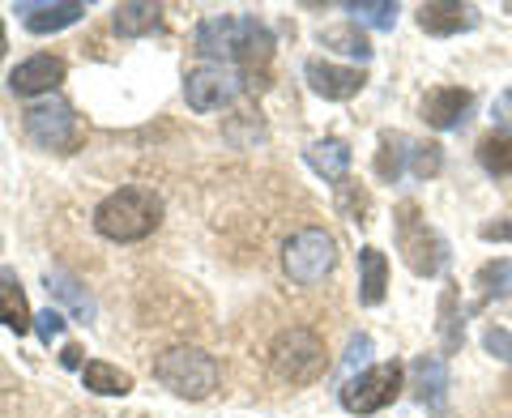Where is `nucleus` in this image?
<instances>
[{
    "mask_svg": "<svg viewBox=\"0 0 512 418\" xmlns=\"http://www.w3.org/2000/svg\"><path fill=\"white\" fill-rule=\"evenodd\" d=\"M483 346H487V355H495V359L512 363V329H504V325H491V329L483 333Z\"/></svg>",
    "mask_w": 512,
    "mask_h": 418,
    "instance_id": "28",
    "label": "nucleus"
},
{
    "mask_svg": "<svg viewBox=\"0 0 512 418\" xmlns=\"http://www.w3.org/2000/svg\"><path fill=\"white\" fill-rule=\"evenodd\" d=\"M478 163L487 175H512V128H495L478 141Z\"/></svg>",
    "mask_w": 512,
    "mask_h": 418,
    "instance_id": "22",
    "label": "nucleus"
},
{
    "mask_svg": "<svg viewBox=\"0 0 512 418\" xmlns=\"http://www.w3.org/2000/svg\"><path fill=\"white\" fill-rule=\"evenodd\" d=\"M244 90H252V73L239 77L231 69H222V64H205V69H192L188 82H184V99L192 111H218L235 103Z\"/></svg>",
    "mask_w": 512,
    "mask_h": 418,
    "instance_id": "9",
    "label": "nucleus"
},
{
    "mask_svg": "<svg viewBox=\"0 0 512 418\" xmlns=\"http://www.w3.org/2000/svg\"><path fill=\"white\" fill-rule=\"evenodd\" d=\"M384 286H389V261H384V252L367 244L359 252V299L367 308H376L384 299Z\"/></svg>",
    "mask_w": 512,
    "mask_h": 418,
    "instance_id": "19",
    "label": "nucleus"
},
{
    "mask_svg": "<svg viewBox=\"0 0 512 418\" xmlns=\"http://www.w3.org/2000/svg\"><path fill=\"white\" fill-rule=\"evenodd\" d=\"M82 384L90 393H99V397H124V393H133V376L120 372L116 363H103V359H90L82 367Z\"/></svg>",
    "mask_w": 512,
    "mask_h": 418,
    "instance_id": "20",
    "label": "nucleus"
},
{
    "mask_svg": "<svg viewBox=\"0 0 512 418\" xmlns=\"http://www.w3.org/2000/svg\"><path fill=\"white\" fill-rule=\"evenodd\" d=\"M350 13H355V26H372V30H393L397 22L393 0H359V5H350Z\"/></svg>",
    "mask_w": 512,
    "mask_h": 418,
    "instance_id": "26",
    "label": "nucleus"
},
{
    "mask_svg": "<svg viewBox=\"0 0 512 418\" xmlns=\"http://www.w3.org/2000/svg\"><path fill=\"white\" fill-rule=\"evenodd\" d=\"M60 363H64V367H77V363H82V346H64Z\"/></svg>",
    "mask_w": 512,
    "mask_h": 418,
    "instance_id": "33",
    "label": "nucleus"
},
{
    "mask_svg": "<svg viewBox=\"0 0 512 418\" xmlns=\"http://www.w3.org/2000/svg\"><path fill=\"white\" fill-rule=\"evenodd\" d=\"M444 167V150L436 146V141H419V146L410 150V171L419 175V180H431V175H440Z\"/></svg>",
    "mask_w": 512,
    "mask_h": 418,
    "instance_id": "27",
    "label": "nucleus"
},
{
    "mask_svg": "<svg viewBox=\"0 0 512 418\" xmlns=\"http://www.w3.org/2000/svg\"><path fill=\"white\" fill-rule=\"evenodd\" d=\"M26 137L35 141V146H43V150L69 154L77 141H82V124H77L73 107L64 99H47V103L26 107Z\"/></svg>",
    "mask_w": 512,
    "mask_h": 418,
    "instance_id": "8",
    "label": "nucleus"
},
{
    "mask_svg": "<svg viewBox=\"0 0 512 418\" xmlns=\"http://www.w3.org/2000/svg\"><path fill=\"white\" fill-rule=\"evenodd\" d=\"M269 367H274L286 384H312V380L325 376V367H329L325 342L303 325L282 329L274 337V346H269Z\"/></svg>",
    "mask_w": 512,
    "mask_h": 418,
    "instance_id": "4",
    "label": "nucleus"
},
{
    "mask_svg": "<svg viewBox=\"0 0 512 418\" xmlns=\"http://www.w3.org/2000/svg\"><path fill=\"white\" fill-rule=\"evenodd\" d=\"M491 120L500 124V128H512V90H504L500 99L491 103Z\"/></svg>",
    "mask_w": 512,
    "mask_h": 418,
    "instance_id": "31",
    "label": "nucleus"
},
{
    "mask_svg": "<svg viewBox=\"0 0 512 418\" xmlns=\"http://www.w3.org/2000/svg\"><path fill=\"white\" fill-rule=\"evenodd\" d=\"M308 167L316 175H325L329 184H342L346 180V171H350V146L338 137H325V141H316V146H308Z\"/></svg>",
    "mask_w": 512,
    "mask_h": 418,
    "instance_id": "18",
    "label": "nucleus"
},
{
    "mask_svg": "<svg viewBox=\"0 0 512 418\" xmlns=\"http://www.w3.org/2000/svg\"><path fill=\"white\" fill-rule=\"evenodd\" d=\"M333 261H338V244H333V235L320 231V227L291 235L282 248V269L295 286H316L333 269Z\"/></svg>",
    "mask_w": 512,
    "mask_h": 418,
    "instance_id": "6",
    "label": "nucleus"
},
{
    "mask_svg": "<svg viewBox=\"0 0 512 418\" xmlns=\"http://www.w3.org/2000/svg\"><path fill=\"white\" fill-rule=\"evenodd\" d=\"M158 222H163V201L150 188H120L94 209V231L116 244H137V239L154 235Z\"/></svg>",
    "mask_w": 512,
    "mask_h": 418,
    "instance_id": "2",
    "label": "nucleus"
},
{
    "mask_svg": "<svg viewBox=\"0 0 512 418\" xmlns=\"http://www.w3.org/2000/svg\"><path fill=\"white\" fill-rule=\"evenodd\" d=\"M154 380L175 397L201 401L218 389V359L205 355L201 346H171L154 359Z\"/></svg>",
    "mask_w": 512,
    "mask_h": 418,
    "instance_id": "3",
    "label": "nucleus"
},
{
    "mask_svg": "<svg viewBox=\"0 0 512 418\" xmlns=\"http://www.w3.org/2000/svg\"><path fill=\"white\" fill-rule=\"evenodd\" d=\"M367 355H372V337H367V333L350 337V350H346V367H359V363H367Z\"/></svg>",
    "mask_w": 512,
    "mask_h": 418,
    "instance_id": "30",
    "label": "nucleus"
},
{
    "mask_svg": "<svg viewBox=\"0 0 512 418\" xmlns=\"http://www.w3.org/2000/svg\"><path fill=\"white\" fill-rule=\"evenodd\" d=\"M197 52L214 60H231L244 69H265L274 60V35L256 18H205L197 26Z\"/></svg>",
    "mask_w": 512,
    "mask_h": 418,
    "instance_id": "1",
    "label": "nucleus"
},
{
    "mask_svg": "<svg viewBox=\"0 0 512 418\" xmlns=\"http://www.w3.org/2000/svg\"><path fill=\"white\" fill-rule=\"evenodd\" d=\"M320 43H325V47H338V52L355 56V60L372 56V43L363 39V30H359L355 22H350V26H329V30H320Z\"/></svg>",
    "mask_w": 512,
    "mask_h": 418,
    "instance_id": "24",
    "label": "nucleus"
},
{
    "mask_svg": "<svg viewBox=\"0 0 512 418\" xmlns=\"http://www.w3.org/2000/svg\"><path fill=\"white\" fill-rule=\"evenodd\" d=\"M35 333L43 337V342H47V346H52V342H56V337L64 333V316H60L56 308H47V312H39V316H35Z\"/></svg>",
    "mask_w": 512,
    "mask_h": 418,
    "instance_id": "29",
    "label": "nucleus"
},
{
    "mask_svg": "<svg viewBox=\"0 0 512 418\" xmlns=\"http://www.w3.org/2000/svg\"><path fill=\"white\" fill-rule=\"evenodd\" d=\"M474 286H478V295H483V303H487V299L512 295V261H491V265H483V269H478V278H474Z\"/></svg>",
    "mask_w": 512,
    "mask_h": 418,
    "instance_id": "25",
    "label": "nucleus"
},
{
    "mask_svg": "<svg viewBox=\"0 0 512 418\" xmlns=\"http://www.w3.org/2000/svg\"><path fill=\"white\" fill-rule=\"evenodd\" d=\"M478 235H483L487 244H512V222H487Z\"/></svg>",
    "mask_w": 512,
    "mask_h": 418,
    "instance_id": "32",
    "label": "nucleus"
},
{
    "mask_svg": "<svg viewBox=\"0 0 512 418\" xmlns=\"http://www.w3.org/2000/svg\"><path fill=\"white\" fill-rule=\"evenodd\" d=\"M397 393H402V363H376L342 384V406L350 414H376L393 406Z\"/></svg>",
    "mask_w": 512,
    "mask_h": 418,
    "instance_id": "7",
    "label": "nucleus"
},
{
    "mask_svg": "<svg viewBox=\"0 0 512 418\" xmlns=\"http://www.w3.org/2000/svg\"><path fill=\"white\" fill-rule=\"evenodd\" d=\"M47 295H56L60 303H69V312H73L77 320H90V316H94L90 295L69 278V273H47Z\"/></svg>",
    "mask_w": 512,
    "mask_h": 418,
    "instance_id": "23",
    "label": "nucleus"
},
{
    "mask_svg": "<svg viewBox=\"0 0 512 418\" xmlns=\"http://www.w3.org/2000/svg\"><path fill=\"white\" fill-rule=\"evenodd\" d=\"M414 150V141L402 133H380V150H376V175L384 184H397L406 171V158Z\"/></svg>",
    "mask_w": 512,
    "mask_h": 418,
    "instance_id": "21",
    "label": "nucleus"
},
{
    "mask_svg": "<svg viewBox=\"0 0 512 418\" xmlns=\"http://www.w3.org/2000/svg\"><path fill=\"white\" fill-rule=\"evenodd\" d=\"M474 107V94L470 90H461V86H440V90H431L427 99H423V120L431 128H440V133H448V128H457V124H466V111Z\"/></svg>",
    "mask_w": 512,
    "mask_h": 418,
    "instance_id": "13",
    "label": "nucleus"
},
{
    "mask_svg": "<svg viewBox=\"0 0 512 418\" xmlns=\"http://www.w3.org/2000/svg\"><path fill=\"white\" fill-rule=\"evenodd\" d=\"M22 13H26L30 35H56V30L82 22L86 5H77V0H64V5H22Z\"/></svg>",
    "mask_w": 512,
    "mask_h": 418,
    "instance_id": "16",
    "label": "nucleus"
},
{
    "mask_svg": "<svg viewBox=\"0 0 512 418\" xmlns=\"http://www.w3.org/2000/svg\"><path fill=\"white\" fill-rule=\"evenodd\" d=\"M116 35L124 39H141V35H158L163 30V9L150 5V0H128V5H116Z\"/></svg>",
    "mask_w": 512,
    "mask_h": 418,
    "instance_id": "17",
    "label": "nucleus"
},
{
    "mask_svg": "<svg viewBox=\"0 0 512 418\" xmlns=\"http://www.w3.org/2000/svg\"><path fill=\"white\" fill-rule=\"evenodd\" d=\"M414 397L419 406H427L431 414H444L448 410V367L440 355H419L414 359Z\"/></svg>",
    "mask_w": 512,
    "mask_h": 418,
    "instance_id": "12",
    "label": "nucleus"
},
{
    "mask_svg": "<svg viewBox=\"0 0 512 418\" xmlns=\"http://www.w3.org/2000/svg\"><path fill=\"white\" fill-rule=\"evenodd\" d=\"M419 26L427 35L448 39V35H461V30H474L478 13L470 5H457V0H431V5L419 9Z\"/></svg>",
    "mask_w": 512,
    "mask_h": 418,
    "instance_id": "14",
    "label": "nucleus"
},
{
    "mask_svg": "<svg viewBox=\"0 0 512 418\" xmlns=\"http://www.w3.org/2000/svg\"><path fill=\"white\" fill-rule=\"evenodd\" d=\"M393 231H397V252H402V261L410 265V273H419V278H431V273L444 269V239L427 227V218L419 214V205L414 201H402L393 214Z\"/></svg>",
    "mask_w": 512,
    "mask_h": 418,
    "instance_id": "5",
    "label": "nucleus"
},
{
    "mask_svg": "<svg viewBox=\"0 0 512 418\" xmlns=\"http://www.w3.org/2000/svg\"><path fill=\"white\" fill-rule=\"evenodd\" d=\"M0 325L13 329V333H30V329H35V316H30L26 291H22L18 273H13L9 265H0Z\"/></svg>",
    "mask_w": 512,
    "mask_h": 418,
    "instance_id": "15",
    "label": "nucleus"
},
{
    "mask_svg": "<svg viewBox=\"0 0 512 418\" xmlns=\"http://www.w3.org/2000/svg\"><path fill=\"white\" fill-rule=\"evenodd\" d=\"M60 82H64V60H60V56H30V60H22L18 69L9 73L13 94H22V99H35V94H52Z\"/></svg>",
    "mask_w": 512,
    "mask_h": 418,
    "instance_id": "11",
    "label": "nucleus"
},
{
    "mask_svg": "<svg viewBox=\"0 0 512 418\" xmlns=\"http://www.w3.org/2000/svg\"><path fill=\"white\" fill-rule=\"evenodd\" d=\"M303 77H308V86L329 103L355 99V94L363 90V82H367L363 69H346V64H333V60H308L303 64Z\"/></svg>",
    "mask_w": 512,
    "mask_h": 418,
    "instance_id": "10",
    "label": "nucleus"
}]
</instances>
